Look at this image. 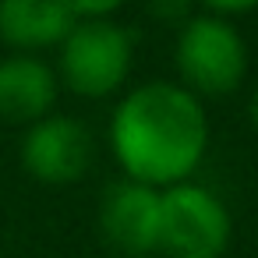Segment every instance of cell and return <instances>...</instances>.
I'll return each mask as SVG.
<instances>
[{"mask_svg": "<svg viewBox=\"0 0 258 258\" xmlns=\"http://www.w3.org/2000/svg\"><path fill=\"white\" fill-rule=\"evenodd\" d=\"M135 36L117 18L75 22L60 43V78L71 92L85 99H103L117 92L131 71Z\"/></svg>", "mask_w": 258, "mask_h": 258, "instance_id": "obj_3", "label": "cell"}, {"mask_svg": "<svg viewBox=\"0 0 258 258\" xmlns=\"http://www.w3.org/2000/svg\"><path fill=\"white\" fill-rule=\"evenodd\" d=\"M92 163V135L75 117H43L22 138V166L43 184H75Z\"/></svg>", "mask_w": 258, "mask_h": 258, "instance_id": "obj_5", "label": "cell"}, {"mask_svg": "<svg viewBox=\"0 0 258 258\" xmlns=\"http://www.w3.org/2000/svg\"><path fill=\"white\" fill-rule=\"evenodd\" d=\"M110 149L127 180L156 191L184 184L209 149L205 106L177 82H145L117 103L110 117Z\"/></svg>", "mask_w": 258, "mask_h": 258, "instance_id": "obj_1", "label": "cell"}, {"mask_svg": "<svg viewBox=\"0 0 258 258\" xmlns=\"http://www.w3.org/2000/svg\"><path fill=\"white\" fill-rule=\"evenodd\" d=\"M247 117H251V124H254V131H258V89L251 92V103H247Z\"/></svg>", "mask_w": 258, "mask_h": 258, "instance_id": "obj_9", "label": "cell"}, {"mask_svg": "<svg viewBox=\"0 0 258 258\" xmlns=\"http://www.w3.org/2000/svg\"><path fill=\"white\" fill-rule=\"evenodd\" d=\"M233 219L223 198L202 184H173L159 191V251L170 258H223Z\"/></svg>", "mask_w": 258, "mask_h": 258, "instance_id": "obj_4", "label": "cell"}, {"mask_svg": "<svg viewBox=\"0 0 258 258\" xmlns=\"http://www.w3.org/2000/svg\"><path fill=\"white\" fill-rule=\"evenodd\" d=\"M99 226L106 240L131 258L159 251V191L127 177L110 184L99 205Z\"/></svg>", "mask_w": 258, "mask_h": 258, "instance_id": "obj_6", "label": "cell"}, {"mask_svg": "<svg viewBox=\"0 0 258 258\" xmlns=\"http://www.w3.org/2000/svg\"><path fill=\"white\" fill-rule=\"evenodd\" d=\"M75 29L71 4L50 0H0V39L22 53L60 46Z\"/></svg>", "mask_w": 258, "mask_h": 258, "instance_id": "obj_8", "label": "cell"}, {"mask_svg": "<svg viewBox=\"0 0 258 258\" xmlns=\"http://www.w3.org/2000/svg\"><path fill=\"white\" fill-rule=\"evenodd\" d=\"M57 92L60 78L46 60L32 53L0 60V120L4 124H39L43 117H50Z\"/></svg>", "mask_w": 258, "mask_h": 258, "instance_id": "obj_7", "label": "cell"}, {"mask_svg": "<svg viewBox=\"0 0 258 258\" xmlns=\"http://www.w3.org/2000/svg\"><path fill=\"white\" fill-rule=\"evenodd\" d=\"M173 60L184 89L198 99L226 96L247 75V46L237 32V22H226L212 11H191V18L180 22Z\"/></svg>", "mask_w": 258, "mask_h": 258, "instance_id": "obj_2", "label": "cell"}]
</instances>
